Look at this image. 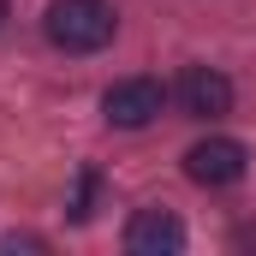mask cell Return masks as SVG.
<instances>
[{
	"instance_id": "1",
	"label": "cell",
	"mask_w": 256,
	"mask_h": 256,
	"mask_svg": "<svg viewBox=\"0 0 256 256\" xmlns=\"http://www.w3.org/2000/svg\"><path fill=\"white\" fill-rule=\"evenodd\" d=\"M42 30L60 54H102L120 30V12H114V0H54Z\"/></svg>"
},
{
	"instance_id": "2",
	"label": "cell",
	"mask_w": 256,
	"mask_h": 256,
	"mask_svg": "<svg viewBox=\"0 0 256 256\" xmlns=\"http://www.w3.org/2000/svg\"><path fill=\"white\" fill-rule=\"evenodd\" d=\"M244 167H250V149H244L238 137H202V143L185 149V179L202 185V191H226V185H238Z\"/></svg>"
},
{
	"instance_id": "3",
	"label": "cell",
	"mask_w": 256,
	"mask_h": 256,
	"mask_svg": "<svg viewBox=\"0 0 256 256\" xmlns=\"http://www.w3.org/2000/svg\"><path fill=\"white\" fill-rule=\"evenodd\" d=\"M161 108H167L161 78H120V84H108V96H102V120L120 126V131H143L149 120H161Z\"/></svg>"
},
{
	"instance_id": "4",
	"label": "cell",
	"mask_w": 256,
	"mask_h": 256,
	"mask_svg": "<svg viewBox=\"0 0 256 256\" xmlns=\"http://www.w3.org/2000/svg\"><path fill=\"white\" fill-rule=\"evenodd\" d=\"M173 102L191 120H226L232 114V78L214 72V66H185L179 84H173Z\"/></svg>"
},
{
	"instance_id": "5",
	"label": "cell",
	"mask_w": 256,
	"mask_h": 256,
	"mask_svg": "<svg viewBox=\"0 0 256 256\" xmlns=\"http://www.w3.org/2000/svg\"><path fill=\"white\" fill-rule=\"evenodd\" d=\"M126 250L131 256H179L185 250V220L173 208H137L126 220Z\"/></svg>"
},
{
	"instance_id": "6",
	"label": "cell",
	"mask_w": 256,
	"mask_h": 256,
	"mask_svg": "<svg viewBox=\"0 0 256 256\" xmlns=\"http://www.w3.org/2000/svg\"><path fill=\"white\" fill-rule=\"evenodd\" d=\"M0 250H42V238H30V232L18 238V232H12V238H0Z\"/></svg>"
},
{
	"instance_id": "7",
	"label": "cell",
	"mask_w": 256,
	"mask_h": 256,
	"mask_svg": "<svg viewBox=\"0 0 256 256\" xmlns=\"http://www.w3.org/2000/svg\"><path fill=\"white\" fill-rule=\"evenodd\" d=\"M6 12H12V0H0V24H6Z\"/></svg>"
}]
</instances>
